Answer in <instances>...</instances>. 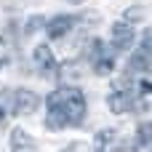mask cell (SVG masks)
<instances>
[{
	"instance_id": "obj_15",
	"label": "cell",
	"mask_w": 152,
	"mask_h": 152,
	"mask_svg": "<svg viewBox=\"0 0 152 152\" xmlns=\"http://www.w3.org/2000/svg\"><path fill=\"white\" fill-rule=\"evenodd\" d=\"M67 3H83V0H67Z\"/></svg>"
},
{
	"instance_id": "obj_5",
	"label": "cell",
	"mask_w": 152,
	"mask_h": 152,
	"mask_svg": "<svg viewBox=\"0 0 152 152\" xmlns=\"http://www.w3.org/2000/svg\"><path fill=\"white\" fill-rule=\"evenodd\" d=\"M134 37H136L134 27L126 21H118L112 27V51H128L134 45Z\"/></svg>"
},
{
	"instance_id": "obj_3",
	"label": "cell",
	"mask_w": 152,
	"mask_h": 152,
	"mask_svg": "<svg viewBox=\"0 0 152 152\" xmlns=\"http://www.w3.org/2000/svg\"><path fill=\"white\" fill-rule=\"evenodd\" d=\"M91 64H94V72L110 75L115 69V53H110L102 40H94L91 43Z\"/></svg>"
},
{
	"instance_id": "obj_10",
	"label": "cell",
	"mask_w": 152,
	"mask_h": 152,
	"mask_svg": "<svg viewBox=\"0 0 152 152\" xmlns=\"http://www.w3.org/2000/svg\"><path fill=\"white\" fill-rule=\"evenodd\" d=\"M139 144L142 147H152V123H142L139 126Z\"/></svg>"
},
{
	"instance_id": "obj_7",
	"label": "cell",
	"mask_w": 152,
	"mask_h": 152,
	"mask_svg": "<svg viewBox=\"0 0 152 152\" xmlns=\"http://www.w3.org/2000/svg\"><path fill=\"white\" fill-rule=\"evenodd\" d=\"M35 64L40 67V72H43V77H53V72H56V61H53V51H51V45L48 43H40L37 48H35Z\"/></svg>"
},
{
	"instance_id": "obj_11",
	"label": "cell",
	"mask_w": 152,
	"mask_h": 152,
	"mask_svg": "<svg viewBox=\"0 0 152 152\" xmlns=\"http://www.w3.org/2000/svg\"><path fill=\"white\" fill-rule=\"evenodd\" d=\"M43 24H45V19H43V16H32V19L24 24V35H35V29H40Z\"/></svg>"
},
{
	"instance_id": "obj_2",
	"label": "cell",
	"mask_w": 152,
	"mask_h": 152,
	"mask_svg": "<svg viewBox=\"0 0 152 152\" xmlns=\"http://www.w3.org/2000/svg\"><path fill=\"white\" fill-rule=\"evenodd\" d=\"M40 104V96L29 88H16L11 91V112L13 115H32Z\"/></svg>"
},
{
	"instance_id": "obj_9",
	"label": "cell",
	"mask_w": 152,
	"mask_h": 152,
	"mask_svg": "<svg viewBox=\"0 0 152 152\" xmlns=\"http://www.w3.org/2000/svg\"><path fill=\"white\" fill-rule=\"evenodd\" d=\"M139 102L144 110H152V83L150 80H142L139 83Z\"/></svg>"
},
{
	"instance_id": "obj_4",
	"label": "cell",
	"mask_w": 152,
	"mask_h": 152,
	"mask_svg": "<svg viewBox=\"0 0 152 152\" xmlns=\"http://www.w3.org/2000/svg\"><path fill=\"white\" fill-rule=\"evenodd\" d=\"M107 104H110V110L112 112H134V110H139L142 107V102H139V96L136 94H131V91H112V96L107 99Z\"/></svg>"
},
{
	"instance_id": "obj_8",
	"label": "cell",
	"mask_w": 152,
	"mask_h": 152,
	"mask_svg": "<svg viewBox=\"0 0 152 152\" xmlns=\"http://www.w3.org/2000/svg\"><path fill=\"white\" fill-rule=\"evenodd\" d=\"M11 152H35V142L24 128L11 131Z\"/></svg>"
},
{
	"instance_id": "obj_6",
	"label": "cell",
	"mask_w": 152,
	"mask_h": 152,
	"mask_svg": "<svg viewBox=\"0 0 152 152\" xmlns=\"http://www.w3.org/2000/svg\"><path fill=\"white\" fill-rule=\"evenodd\" d=\"M72 27H75V19H72L69 13H61V16H53V19L45 21V35H48L51 40H59V37H64L67 32H72Z\"/></svg>"
},
{
	"instance_id": "obj_12",
	"label": "cell",
	"mask_w": 152,
	"mask_h": 152,
	"mask_svg": "<svg viewBox=\"0 0 152 152\" xmlns=\"http://www.w3.org/2000/svg\"><path fill=\"white\" fill-rule=\"evenodd\" d=\"M61 152H94V150H91V144H86V142H72L69 147H64Z\"/></svg>"
},
{
	"instance_id": "obj_13",
	"label": "cell",
	"mask_w": 152,
	"mask_h": 152,
	"mask_svg": "<svg viewBox=\"0 0 152 152\" xmlns=\"http://www.w3.org/2000/svg\"><path fill=\"white\" fill-rule=\"evenodd\" d=\"M142 8H128V13H126V24H131V21H142Z\"/></svg>"
},
{
	"instance_id": "obj_16",
	"label": "cell",
	"mask_w": 152,
	"mask_h": 152,
	"mask_svg": "<svg viewBox=\"0 0 152 152\" xmlns=\"http://www.w3.org/2000/svg\"><path fill=\"white\" fill-rule=\"evenodd\" d=\"M3 64H5V61H3V59H0V69H3Z\"/></svg>"
},
{
	"instance_id": "obj_17",
	"label": "cell",
	"mask_w": 152,
	"mask_h": 152,
	"mask_svg": "<svg viewBox=\"0 0 152 152\" xmlns=\"http://www.w3.org/2000/svg\"><path fill=\"white\" fill-rule=\"evenodd\" d=\"M0 45H3V37H0Z\"/></svg>"
},
{
	"instance_id": "obj_14",
	"label": "cell",
	"mask_w": 152,
	"mask_h": 152,
	"mask_svg": "<svg viewBox=\"0 0 152 152\" xmlns=\"http://www.w3.org/2000/svg\"><path fill=\"white\" fill-rule=\"evenodd\" d=\"M3 118H5V110H3V107H0V123H3Z\"/></svg>"
},
{
	"instance_id": "obj_1",
	"label": "cell",
	"mask_w": 152,
	"mask_h": 152,
	"mask_svg": "<svg viewBox=\"0 0 152 152\" xmlns=\"http://www.w3.org/2000/svg\"><path fill=\"white\" fill-rule=\"evenodd\" d=\"M48 118H45V128L51 131H61V128H77L83 126L86 118V96L80 88L72 86H61L56 91L48 94Z\"/></svg>"
}]
</instances>
